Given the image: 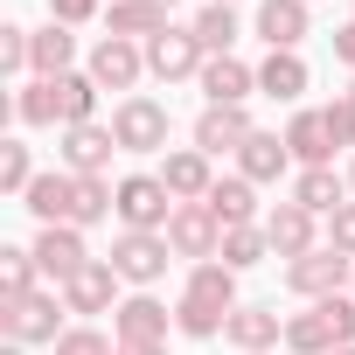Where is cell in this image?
<instances>
[{
    "label": "cell",
    "mask_w": 355,
    "mask_h": 355,
    "mask_svg": "<svg viewBox=\"0 0 355 355\" xmlns=\"http://www.w3.org/2000/svg\"><path fill=\"white\" fill-rule=\"evenodd\" d=\"M63 313H70V306H63V293L0 300V334H8V341H21V348H28V341H49V348H56V341L70 334V327H63Z\"/></svg>",
    "instance_id": "1"
},
{
    "label": "cell",
    "mask_w": 355,
    "mask_h": 355,
    "mask_svg": "<svg viewBox=\"0 0 355 355\" xmlns=\"http://www.w3.org/2000/svg\"><path fill=\"white\" fill-rule=\"evenodd\" d=\"M112 132H119V153H167V132H174V119H167V105L160 98H119V112H112Z\"/></svg>",
    "instance_id": "2"
},
{
    "label": "cell",
    "mask_w": 355,
    "mask_h": 355,
    "mask_svg": "<svg viewBox=\"0 0 355 355\" xmlns=\"http://www.w3.org/2000/svg\"><path fill=\"white\" fill-rule=\"evenodd\" d=\"M167 258H174V244H167L160 230H119V244H112V272H119L125 286L167 279Z\"/></svg>",
    "instance_id": "3"
},
{
    "label": "cell",
    "mask_w": 355,
    "mask_h": 355,
    "mask_svg": "<svg viewBox=\"0 0 355 355\" xmlns=\"http://www.w3.org/2000/svg\"><path fill=\"white\" fill-rule=\"evenodd\" d=\"M348 279H355V258H341L334 244H320V251H306V258L286 265V286H293L306 306H313V300H334Z\"/></svg>",
    "instance_id": "4"
},
{
    "label": "cell",
    "mask_w": 355,
    "mask_h": 355,
    "mask_svg": "<svg viewBox=\"0 0 355 355\" xmlns=\"http://www.w3.org/2000/svg\"><path fill=\"white\" fill-rule=\"evenodd\" d=\"M174 209H182V202L167 196L160 174H125V182H119V223L125 230H167Z\"/></svg>",
    "instance_id": "5"
},
{
    "label": "cell",
    "mask_w": 355,
    "mask_h": 355,
    "mask_svg": "<svg viewBox=\"0 0 355 355\" xmlns=\"http://www.w3.org/2000/svg\"><path fill=\"white\" fill-rule=\"evenodd\" d=\"M202 63H209V49L196 42V28H167L146 42V77H160V84H189V77H202Z\"/></svg>",
    "instance_id": "6"
},
{
    "label": "cell",
    "mask_w": 355,
    "mask_h": 355,
    "mask_svg": "<svg viewBox=\"0 0 355 355\" xmlns=\"http://www.w3.org/2000/svg\"><path fill=\"white\" fill-rule=\"evenodd\" d=\"M146 77V42H125V35H98V49H91V84L98 91H125L132 98V84Z\"/></svg>",
    "instance_id": "7"
},
{
    "label": "cell",
    "mask_w": 355,
    "mask_h": 355,
    "mask_svg": "<svg viewBox=\"0 0 355 355\" xmlns=\"http://www.w3.org/2000/svg\"><path fill=\"white\" fill-rule=\"evenodd\" d=\"M28 251H35L42 279H56V293L91 265V251H84V230H77V223H49V230H35V244H28Z\"/></svg>",
    "instance_id": "8"
},
{
    "label": "cell",
    "mask_w": 355,
    "mask_h": 355,
    "mask_svg": "<svg viewBox=\"0 0 355 355\" xmlns=\"http://www.w3.org/2000/svg\"><path fill=\"white\" fill-rule=\"evenodd\" d=\"M167 244H174V258H196V265H209L216 251H223V223L202 209V202H182L167 216V230H160Z\"/></svg>",
    "instance_id": "9"
},
{
    "label": "cell",
    "mask_w": 355,
    "mask_h": 355,
    "mask_svg": "<svg viewBox=\"0 0 355 355\" xmlns=\"http://www.w3.org/2000/svg\"><path fill=\"white\" fill-rule=\"evenodd\" d=\"M265 237H272V258H286V265H293V258L320 251V216H313V209H300V202L286 196V202L265 216Z\"/></svg>",
    "instance_id": "10"
},
{
    "label": "cell",
    "mask_w": 355,
    "mask_h": 355,
    "mask_svg": "<svg viewBox=\"0 0 355 355\" xmlns=\"http://www.w3.org/2000/svg\"><path fill=\"white\" fill-rule=\"evenodd\" d=\"M119 286H125V279L112 272V258H91V265L63 286V306L84 313V320H91V313H119Z\"/></svg>",
    "instance_id": "11"
},
{
    "label": "cell",
    "mask_w": 355,
    "mask_h": 355,
    "mask_svg": "<svg viewBox=\"0 0 355 355\" xmlns=\"http://www.w3.org/2000/svg\"><path fill=\"white\" fill-rule=\"evenodd\" d=\"M56 153H63L70 174H105L112 153H119V132L98 125V119H91V125H63V146H56Z\"/></svg>",
    "instance_id": "12"
},
{
    "label": "cell",
    "mask_w": 355,
    "mask_h": 355,
    "mask_svg": "<svg viewBox=\"0 0 355 355\" xmlns=\"http://www.w3.org/2000/svg\"><path fill=\"white\" fill-rule=\"evenodd\" d=\"M160 182H167V196H174V202H202V196L216 189V167H209V153H202V146H174V153L160 160Z\"/></svg>",
    "instance_id": "13"
},
{
    "label": "cell",
    "mask_w": 355,
    "mask_h": 355,
    "mask_svg": "<svg viewBox=\"0 0 355 355\" xmlns=\"http://www.w3.org/2000/svg\"><path fill=\"white\" fill-rule=\"evenodd\" d=\"M251 132H258V125H251L244 105H202V119H196V146H202L209 160H216V153H237Z\"/></svg>",
    "instance_id": "14"
},
{
    "label": "cell",
    "mask_w": 355,
    "mask_h": 355,
    "mask_svg": "<svg viewBox=\"0 0 355 355\" xmlns=\"http://www.w3.org/2000/svg\"><path fill=\"white\" fill-rule=\"evenodd\" d=\"M167 327H174V313L153 300V293H132V300H119V313H112V341L125 348V341H167Z\"/></svg>",
    "instance_id": "15"
},
{
    "label": "cell",
    "mask_w": 355,
    "mask_h": 355,
    "mask_svg": "<svg viewBox=\"0 0 355 355\" xmlns=\"http://www.w3.org/2000/svg\"><path fill=\"white\" fill-rule=\"evenodd\" d=\"M223 341H230L237 355H265V348L286 341V320H279V306H237V313L223 320Z\"/></svg>",
    "instance_id": "16"
},
{
    "label": "cell",
    "mask_w": 355,
    "mask_h": 355,
    "mask_svg": "<svg viewBox=\"0 0 355 355\" xmlns=\"http://www.w3.org/2000/svg\"><path fill=\"white\" fill-rule=\"evenodd\" d=\"M21 209L49 230V223H70L77 216V174L70 167H56V174H35V189L21 196Z\"/></svg>",
    "instance_id": "17"
},
{
    "label": "cell",
    "mask_w": 355,
    "mask_h": 355,
    "mask_svg": "<svg viewBox=\"0 0 355 355\" xmlns=\"http://www.w3.org/2000/svg\"><path fill=\"white\" fill-rule=\"evenodd\" d=\"M300 160H293V146H286V132H251L244 146H237V174L244 182H279V174H293Z\"/></svg>",
    "instance_id": "18"
},
{
    "label": "cell",
    "mask_w": 355,
    "mask_h": 355,
    "mask_svg": "<svg viewBox=\"0 0 355 355\" xmlns=\"http://www.w3.org/2000/svg\"><path fill=\"white\" fill-rule=\"evenodd\" d=\"M202 209L223 230H244V223H258V182H244V174H216V189L202 196Z\"/></svg>",
    "instance_id": "19"
},
{
    "label": "cell",
    "mask_w": 355,
    "mask_h": 355,
    "mask_svg": "<svg viewBox=\"0 0 355 355\" xmlns=\"http://www.w3.org/2000/svg\"><path fill=\"white\" fill-rule=\"evenodd\" d=\"M196 84H202V98H209V105H244V98L258 91V70H251V63H237V56H209Z\"/></svg>",
    "instance_id": "20"
},
{
    "label": "cell",
    "mask_w": 355,
    "mask_h": 355,
    "mask_svg": "<svg viewBox=\"0 0 355 355\" xmlns=\"http://www.w3.org/2000/svg\"><path fill=\"white\" fill-rule=\"evenodd\" d=\"M182 300H196V306H216V313H237L244 300H237V272L223 265V258H209V265H189V286H182Z\"/></svg>",
    "instance_id": "21"
},
{
    "label": "cell",
    "mask_w": 355,
    "mask_h": 355,
    "mask_svg": "<svg viewBox=\"0 0 355 355\" xmlns=\"http://www.w3.org/2000/svg\"><path fill=\"white\" fill-rule=\"evenodd\" d=\"M313 84V70L300 63V49H272L265 63H258V91L265 98H279V105H300V91Z\"/></svg>",
    "instance_id": "22"
},
{
    "label": "cell",
    "mask_w": 355,
    "mask_h": 355,
    "mask_svg": "<svg viewBox=\"0 0 355 355\" xmlns=\"http://www.w3.org/2000/svg\"><path fill=\"white\" fill-rule=\"evenodd\" d=\"M286 146H293V160H300V167H334V132H327V112H293Z\"/></svg>",
    "instance_id": "23"
},
{
    "label": "cell",
    "mask_w": 355,
    "mask_h": 355,
    "mask_svg": "<svg viewBox=\"0 0 355 355\" xmlns=\"http://www.w3.org/2000/svg\"><path fill=\"white\" fill-rule=\"evenodd\" d=\"M258 35H265V49H300L306 42V0H258Z\"/></svg>",
    "instance_id": "24"
},
{
    "label": "cell",
    "mask_w": 355,
    "mask_h": 355,
    "mask_svg": "<svg viewBox=\"0 0 355 355\" xmlns=\"http://www.w3.org/2000/svg\"><path fill=\"white\" fill-rule=\"evenodd\" d=\"M293 202L313 209V216H334V209L348 202V182H341L334 167H300V174H293Z\"/></svg>",
    "instance_id": "25"
},
{
    "label": "cell",
    "mask_w": 355,
    "mask_h": 355,
    "mask_svg": "<svg viewBox=\"0 0 355 355\" xmlns=\"http://www.w3.org/2000/svg\"><path fill=\"white\" fill-rule=\"evenodd\" d=\"M112 35H125V42H153V35H167L174 21H167V8L160 0H112Z\"/></svg>",
    "instance_id": "26"
},
{
    "label": "cell",
    "mask_w": 355,
    "mask_h": 355,
    "mask_svg": "<svg viewBox=\"0 0 355 355\" xmlns=\"http://www.w3.org/2000/svg\"><path fill=\"white\" fill-rule=\"evenodd\" d=\"M70 63H77V35L63 21L35 28V77H70Z\"/></svg>",
    "instance_id": "27"
},
{
    "label": "cell",
    "mask_w": 355,
    "mask_h": 355,
    "mask_svg": "<svg viewBox=\"0 0 355 355\" xmlns=\"http://www.w3.org/2000/svg\"><path fill=\"white\" fill-rule=\"evenodd\" d=\"M56 112H63V125H91V119H98V84H91V70L56 77Z\"/></svg>",
    "instance_id": "28"
},
{
    "label": "cell",
    "mask_w": 355,
    "mask_h": 355,
    "mask_svg": "<svg viewBox=\"0 0 355 355\" xmlns=\"http://www.w3.org/2000/svg\"><path fill=\"white\" fill-rule=\"evenodd\" d=\"M286 348H293V355H334L341 341H334L327 313H320V306H306V313H293V320H286Z\"/></svg>",
    "instance_id": "29"
},
{
    "label": "cell",
    "mask_w": 355,
    "mask_h": 355,
    "mask_svg": "<svg viewBox=\"0 0 355 355\" xmlns=\"http://www.w3.org/2000/svg\"><path fill=\"white\" fill-rule=\"evenodd\" d=\"M35 279H42L35 251H21V244H0V300H28V293H42Z\"/></svg>",
    "instance_id": "30"
},
{
    "label": "cell",
    "mask_w": 355,
    "mask_h": 355,
    "mask_svg": "<svg viewBox=\"0 0 355 355\" xmlns=\"http://www.w3.org/2000/svg\"><path fill=\"white\" fill-rule=\"evenodd\" d=\"M230 272H251V265H265L272 258V237H265V223H244V230H223V251H216Z\"/></svg>",
    "instance_id": "31"
},
{
    "label": "cell",
    "mask_w": 355,
    "mask_h": 355,
    "mask_svg": "<svg viewBox=\"0 0 355 355\" xmlns=\"http://www.w3.org/2000/svg\"><path fill=\"white\" fill-rule=\"evenodd\" d=\"M196 28V42L209 49V56H230V42H237V8H223V0H209V8L189 21Z\"/></svg>",
    "instance_id": "32"
},
{
    "label": "cell",
    "mask_w": 355,
    "mask_h": 355,
    "mask_svg": "<svg viewBox=\"0 0 355 355\" xmlns=\"http://www.w3.org/2000/svg\"><path fill=\"white\" fill-rule=\"evenodd\" d=\"M15 119H21V125H56V132H63V112H56V77H35V84H21V98H15Z\"/></svg>",
    "instance_id": "33"
},
{
    "label": "cell",
    "mask_w": 355,
    "mask_h": 355,
    "mask_svg": "<svg viewBox=\"0 0 355 355\" xmlns=\"http://www.w3.org/2000/svg\"><path fill=\"white\" fill-rule=\"evenodd\" d=\"M0 189H8V196H28L35 189V160H28L21 139H0Z\"/></svg>",
    "instance_id": "34"
},
{
    "label": "cell",
    "mask_w": 355,
    "mask_h": 355,
    "mask_svg": "<svg viewBox=\"0 0 355 355\" xmlns=\"http://www.w3.org/2000/svg\"><path fill=\"white\" fill-rule=\"evenodd\" d=\"M223 320H230V313H216V306H196V300H182V306H174V327H182L189 341H216V334H223Z\"/></svg>",
    "instance_id": "35"
},
{
    "label": "cell",
    "mask_w": 355,
    "mask_h": 355,
    "mask_svg": "<svg viewBox=\"0 0 355 355\" xmlns=\"http://www.w3.org/2000/svg\"><path fill=\"white\" fill-rule=\"evenodd\" d=\"M327 112V132H334V146H348L355 153V91H341L334 105H320Z\"/></svg>",
    "instance_id": "36"
},
{
    "label": "cell",
    "mask_w": 355,
    "mask_h": 355,
    "mask_svg": "<svg viewBox=\"0 0 355 355\" xmlns=\"http://www.w3.org/2000/svg\"><path fill=\"white\" fill-rule=\"evenodd\" d=\"M56 355H119V341L98 334V327H70V334L56 341Z\"/></svg>",
    "instance_id": "37"
},
{
    "label": "cell",
    "mask_w": 355,
    "mask_h": 355,
    "mask_svg": "<svg viewBox=\"0 0 355 355\" xmlns=\"http://www.w3.org/2000/svg\"><path fill=\"white\" fill-rule=\"evenodd\" d=\"M327 244H334L341 258H355V202H341V209L327 216Z\"/></svg>",
    "instance_id": "38"
},
{
    "label": "cell",
    "mask_w": 355,
    "mask_h": 355,
    "mask_svg": "<svg viewBox=\"0 0 355 355\" xmlns=\"http://www.w3.org/2000/svg\"><path fill=\"white\" fill-rule=\"evenodd\" d=\"M98 15V0H49V21H63V28H84Z\"/></svg>",
    "instance_id": "39"
},
{
    "label": "cell",
    "mask_w": 355,
    "mask_h": 355,
    "mask_svg": "<svg viewBox=\"0 0 355 355\" xmlns=\"http://www.w3.org/2000/svg\"><path fill=\"white\" fill-rule=\"evenodd\" d=\"M334 56H341V63H348V70H355V21H348V28H341V35H334Z\"/></svg>",
    "instance_id": "40"
},
{
    "label": "cell",
    "mask_w": 355,
    "mask_h": 355,
    "mask_svg": "<svg viewBox=\"0 0 355 355\" xmlns=\"http://www.w3.org/2000/svg\"><path fill=\"white\" fill-rule=\"evenodd\" d=\"M119 355H167V341H125Z\"/></svg>",
    "instance_id": "41"
},
{
    "label": "cell",
    "mask_w": 355,
    "mask_h": 355,
    "mask_svg": "<svg viewBox=\"0 0 355 355\" xmlns=\"http://www.w3.org/2000/svg\"><path fill=\"white\" fill-rule=\"evenodd\" d=\"M0 355H28V348H21V341H8V348H0Z\"/></svg>",
    "instance_id": "42"
},
{
    "label": "cell",
    "mask_w": 355,
    "mask_h": 355,
    "mask_svg": "<svg viewBox=\"0 0 355 355\" xmlns=\"http://www.w3.org/2000/svg\"><path fill=\"white\" fill-rule=\"evenodd\" d=\"M348 196H355V160H348Z\"/></svg>",
    "instance_id": "43"
},
{
    "label": "cell",
    "mask_w": 355,
    "mask_h": 355,
    "mask_svg": "<svg viewBox=\"0 0 355 355\" xmlns=\"http://www.w3.org/2000/svg\"><path fill=\"white\" fill-rule=\"evenodd\" d=\"M334 355H355V348H334Z\"/></svg>",
    "instance_id": "44"
},
{
    "label": "cell",
    "mask_w": 355,
    "mask_h": 355,
    "mask_svg": "<svg viewBox=\"0 0 355 355\" xmlns=\"http://www.w3.org/2000/svg\"><path fill=\"white\" fill-rule=\"evenodd\" d=\"M160 8H174V0H160Z\"/></svg>",
    "instance_id": "45"
},
{
    "label": "cell",
    "mask_w": 355,
    "mask_h": 355,
    "mask_svg": "<svg viewBox=\"0 0 355 355\" xmlns=\"http://www.w3.org/2000/svg\"><path fill=\"white\" fill-rule=\"evenodd\" d=\"M223 8H237V0H223Z\"/></svg>",
    "instance_id": "46"
},
{
    "label": "cell",
    "mask_w": 355,
    "mask_h": 355,
    "mask_svg": "<svg viewBox=\"0 0 355 355\" xmlns=\"http://www.w3.org/2000/svg\"><path fill=\"white\" fill-rule=\"evenodd\" d=\"M348 293H355V279H348Z\"/></svg>",
    "instance_id": "47"
},
{
    "label": "cell",
    "mask_w": 355,
    "mask_h": 355,
    "mask_svg": "<svg viewBox=\"0 0 355 355\" xmlns=\"http://www.w3.org/2000/svg\"><path fill=\"white\" fill-rule=\"evenodd\" d=\"M306 8H313V0H306Z\"/></svg>",
    "instance_id": "48"
},
{
    "label": "cell",
    "mask_w": 355,
    "mask_h": 355,
    "mask_svg": "<svg viewBox=\"0 0 355 355\" xmlns=\"http://www.w3.org/2000/svg\"><path fill=\"white\" fill-rule=\"evenodd\" d=\"M265 355H272V348H265Z\"/></svg>",
    "instance_id": "49"
}]
</instances>
